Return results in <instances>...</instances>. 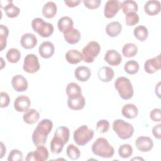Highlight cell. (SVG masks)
Wrapping results in <instances>:
<instances>
[{"mask_svg": "<svg viewBox=\"0 0 161 161\" xmlns=\"http://www.w3.org/2000/svg\"><path fill=\"white\" fill-rule=\"evenodd\" d=\"M52 128L53 123L50 119H43L38 123L32 134V141L36 147L45 144L47 136Z\"/></svg>", "mask_w": 161, "mask_h": 161, "instance_id": "cell-1", "label": "cell"}, {"mask_svg": "<svg viewBox=\"0 0 161 161\" xmlns=\"http://www.w3.org/2000/svg\"><path fill=\"white\" fill-rule=\"evenodd\" d=\"M92 153L103 158H111L114 153V148L104 138H98L92 145Z\"/></svg>", "mask_w": 161, "mask_h": 161, "instance_id": "cell-2", "label": "cell"}, {"mask_svg": "<svg viewBox=\"0 0 161 161\" xmlns=\"http://www.w3.org/2000/svg\"><path fill=\"white\" fill-rule=\"evenodd\" d=\"M114 87L123 99H130L133 96L132 84L130 79L126 77H118L114 82Z\"/></svg>", "mask_w": 161, "mask_h": 161, "instance_id": "cell-3", "label": "cell"}, {"mask_svg": "<svg viewBox=\"0 0 161 161\" xmlns=\"http://www.w3.org/2000/svg\"><path fill=\"white\" fill-rule=\"evenodd\" d=\"M113 129L118 137L122 140L129 139L134 133V128L132 125L121 119L114 121Z\"/></svg>", "mask_w": 161, "mask_h": 161, "instance_id": "cell-4", "label": "cell"}, {"mask_svg": "<svg viewBox=\"0 0 161 161\" xmlns=\"http://www.w3.org/2000/svg\"><path fill=\"white\" fill-rule=\"evenodd\" d=\"M94 132L87 125H83L75 130L73 134L74 142L80 146H84L94 137Z\"/></svg>", "mask_w": 161, "mask_h": 161, "instance_id": "cell-5", "label": "cell"}, {"mask_svg": "<svg viewBox=\"0 0 161 161\" xmlns=\"http://www.w3.org/2000/svg\"><path fill=\"white\" fill-rule=\"evenodd\" d=\"M33 30L43 38L51 36L53 33V26L51 23L45 22L42 18H36L31 21Z\"/></svg>", "mask_w": 161, "mask_h": 161, "instance_id": "cell-6", "label": "cell"}, {"mask_svg": "<svg viewBox=\"0 0 161 161\" xmlns=\"http://www.w3.org/2000/svg\"><path fill=\"white\" fill-rule=\"evenodd\" d=\"M101 50V47L98 42L91 41L84 47L82 51L83 60L85 62L92 63L95 58L99 55Z\"/></svg>", "mask_w": 161, "mask_h": 161, "instance_id": "cell-7", "label": "cell"}, {"mask_svg": "<svg viewBox=\"0 0 161 161\" xmlns=\"http://www.w3.org/2000/svg\"><path fill=\"white\" fill-rule=\"evenodd\" d=\"M40 65L36 55L30 53L25 57L23 69L25 72L29 74H33L36 72L40 69Z\"/></svg>", "mask_w": 161, "mask_h": 161, "instance_id": "cell-8", "label": "cell"}, {"mask_svg": "<svg viewBox=\"0 0 161 161\" xmlns=\"http://www.w3.org/2000/svg\"><path fill=\"white\" fill-rule=\"evenodd\" d=\"M48 158V152L44 145L36 147V148L33 152H29L25 160L26 161H45Z\"/></svg>", "mask_w": 161, "mask_h": 161, "instance_id": "cell-9", "label": "cell"}, {"mask_svg": "<svg viewBox=\"0 0 161 161\" xmlns=\"http://www.w3.org/2000/svg\"><path fill=\"white\" fill-rule=\"evenodd\" d=\"M121 8V3L116 0H109L104 6V16L107 18H113Z\"/></svg>", "mask_w": 161, "mask_h": 161, "instance_id": "cell-10", "label": "cell"}, {"mask_svg": "<svg viewBox=\"0 0 161 161\" xmlns=\"http://www.w3.org/2000/svg\"><path fill=\"white\" fill-rule=\"evenodd\" d=\"M135 146L140 152H147L152 149L153 142L150 137L141 136L136 138L135 141Z\"/></svg>", "mask_w": 161, "mask_h": 161, "instance_id": "cell-11", "label": "cell"}, {"mask_svg": "<svg viewBox=\"0 0 161 161\" xmlns=\"http://www.w3.org/2000/svg\"><path fill=\"white\" fill-rule=\"evenodd\" d=\"M31 101L28 97L21 95L17 97L14 101V108L18 112H26L29 109Z\"/></svg>", "mask_w": 161, "mask_h": 161, "instance_id": "cell-12", "label": "cell"}, {"mask_svg": "<svg viewBox=\"0 0 161 161\" xmlns=\"http://www.w3.org/2000/svg\"><path fill=\"white\" fill-rule=\"evenodd\" d=\"M161 68L160 55L148 59L144 64V69L148 74H153Z\"/></svg>", "mask_w": 161, "mask_h": 161, "instance_id": "cell-13", "label": "cell"}, {"mask_svg": "<svg viewBox=\"0 0 161 161\" xmlns=\"http://www.w3.org/2000/svg\"><path fill=\"white\" fill-rule=\"evenodd\" d=\"M104 60L111 66H117L122 61V57L120 53L114 49L109 50L104 55Z\"/></svg>", "mask_w": 161, "mask_h": 161, "instance_id": "cell-14", "label": "cell"}, {"mask_svg": "<svg viewBox=\"0 0 161 161\" xmlns=\"http://www.w3.org/2000/svg\"><path fill=\"white\" fill-rule=\"evenodd\" d=\"M11 85L16 91L23 92L28 88V81L23 75H16L12 78Z\"/></svg>", "mask_w": 161, "mask_h": 161, "instance_id": "cell-15", "label": "cell"}, {"mask_svg": "<svg viewBox=\"0 0 161 161\" xmlns=\"http://www.w3.org/2000/svg\"><path fill=\"white\" fill-rule=\"evenodd\" d=\"M20 43L23 48L25 49H31L34 48L37 43L36 36L31 33H26L22 35Z\"/></svg>", "mask_w": 161, "mask_h": 161, "instance_id": "cell-16", "label": "cell"}, {"mask_svg": "<svg viewBox=\"0 0 161 161\" xmlns=\"http://www.w3.org/2000/svg\"><path fill=\"white\" fill-rule=\"evenodd\" d=\"M38 51L40 56L44 58L51 57L55 52L53 44L48 41L43 42L39 47Z\"/></svg>", "mask_w": 161, "mask_h": 161, "instance_id": "cell-17", "label": "cell"}, {"mask_svg": "<svg viewBox=\"0 0 161 161\" xmlns=\"http://www.w3.org/2000/svg\"><path fill=\"white\" fill-rule=\"evenodd\" d=\"M97 76L99 79L102 82H108L113 79L114 72L112 68L108 66H104L98 70Z\"/></svg>", "mask_w": 161, "mask_h": 161, "instance_id": "cell-18", "label": "cell"}, {"mask_svg": "<svg viewBox=\"0 0 161 161\" xmlns=\"http://www.w3.org/2000/svg\"><path fill=\"white\" fill-rule=\"evenodd\" d=\"M160 1L156 0L148 1L144 6L145 12L150 16L157 14L160 11Z\"/></svg>", "mask_w": 161, "mask_h": 161, "instance_id": "cell-19", "label": "cell"}, {"mask_svg": "<svg viewBox=\"0 0 161 161\" xmlns=\"http://www.w3.org/2000/svg\"><path fill=\"white\" fill-rule=\"evenodd\" d=\"M65 40L69 44H75L78 43L80 39V33L77 29L71 28L64 33Z\"/></svg>", "mask_w": 161, "mask_h": 161, "instance_id": "cell-20", "label": "cell"}, {"mask_svg": "<svg viewBox=\"0 0 161 161\" xmlns=\"http://www.w3.org/2000/svg\"><path fill=\"white\" fill-rule=\"evenodd\" d=\"M86 104L84 97L81 94L80 96L74 98H68L67 106L72 110H80L84 108Z\"/></svg>", "mask_w": 161, "mask_h": 161, "instance_id": "cell-21", "label": "cell"}, {"mask_svg": "<svg viewBox=\"0 0 161 161\" xmlns=\"http://www.w3.org/2000/svg\"><path fill=\"white\" fill-rule=\"evenodd\" d=\"M75 78L80 82H86L91 75L90 69L86 66L77 67L74 72Z\"/></svg>", "mask_w": 161, "mask_h": 161, "instance_id": "cell-22", "label": "cell"}, {"mask_svg": "<svg viewBox=\"0 0 161 161\" xmlns=\"http://www.w3.org/2000/svg\"><path fill=\"white\" fill-rule=\"evenodd\" d=\"M138 113L137 107L133 104H127L123 106L121 109L122 115L128 119H133L136 118Z\"/></svg>", "mask_w": 161, "mask_h": 161, "instance_id": "cell-23", "label": "cell"}, {"mask_svg": "<svg viewBox=\"0 0 161 161\" xmlns=\"http://www.w3.org/2000/svg\"><path fill=\"white\" fill-rule=\"evenodd\" d=\"M122 30V25L118 21L109 23L106 27V32L110 37H116L119 35Z\"/></svg>", "mask_w": 161, "mask_h": 161, "instance_id": "cell-24", "label": "cell"}, {"mask_svg": "<svg viewBox=\"0 0 161 161\" xmlns=\"http://www.w3.org/2000/svg\"><path fill=\"white\" fill-rule=\"evenodd\" d=\"M65 59L70 64H77L83 59L82 54L77 50H70L65 53Z\"/></svg>", "mask_w": 161, "mask_h": 161, "instance_id": "cell-25", "label": "cell"}, {"mask_svg": "<svg viewBox=\"0 0 161 161\" xmlns=\"http://www.w3.org/2000/svg\"><path fill=\"white\" fill-rule=\"evenodd\" d=\"M57 13V5L53 1H48L42 8V14L46 18H52Z\"/></svg>", "mask_w": 161, "mask_h": 161, "instance_id": "cell-26", "label": "cell"}, {"mask_svg": "<svg viewBox=\"0 0 161 161\" xmlns=\"http://www.w3.org/2000/svg\"><path fill=\"white\" fill-rule=\"evenodd\" d=\"M40 118L39 113L35 109H30L23 116V121L28 124L33 125L36 123Z\"/></svg>", "mask_w": 161, "mask_h": 161, "instance_id": "cell-27", "label": "cell"}, {"mask_svg": "<svg viewBox=\"0 0 161 161\" xmlns=\"http://www.w3.org/2000/svg\"><path fill=\"white\" fill-rule=\"evenodd\" d=\"M66 94L68 98H74L82 94L81 87L75 82H70L66 87Z\"/></svg>", "mask_w": 161, "mask_h": 161, "instance_id": "cell-28", "label": "cell"}, {"mask_svg": "<svg viewBox=\"0 0 161 161\" xmlns=\"http://www.w3.org/2000/svg\"><path fill=\"white\" fill-rule=\"evenodd\" d=\"M65 142L60 138L53 136V138L50 142V150L53 154L60 153L64 148Z\"/></svg>", "mask_w": 161, "mask_h": 161, "instance_id": "cell-29", "label": "cell"}, {"mask_svg": "<svg viewBox=\"0 0 161 161\" xmlns=\"http://www.w3.org/2000/svg\"><path fill=\"white\" fill-rule=\"evenodd\" d=\"M57 26L59 31L64 33L66 31L73 28L74 22L70 17L63 16L59 19Z\"/></svg>", "mask_w": 161, "mask_h": 161, "instance_id": "cell-30", "label": "cell"}, {"mask_svg": "<svg viewBox=\"0 0 161 161\" xmlns=\"http://www.w3.org/2000/svg\"><path fill=\"white\" fill-rule=\"evenodd\" d=\"M121 8L123 9V12L126 15L130 13H136L138 11L137 3L132 0L124 1L121 3Z\"/></svg>", "mask_w": 161, "mask_h": 161, "instance_id": "cell-31", "label": "cell"}, {"mask_svg": "<svg viewBox=\"0 0 161 161\" xmlns=\"http://www.w3.org/2000/svg\"><path fill=\"white\" fill-rule=\"evenodd\" d=\"M6 13V14L9 18H16L20 13V9L18 7L13 4L12 1H8L7 4L3 8Z\"/></svg>", "mask_w": 161, "mask_h": 161, "instance_id": "cell-32", "label": "cell"}, {"mask_svg": "<svg viewBox=\"0 0 161 161\" xmlns=\"http://www.w3.org/2000/svg\"><path fill=\"white\" fill-rule=\"evenodd\" d=\"M138 52V47L133 43H128L122 48V53L123 55L128 58L133 57Z\"/></svg>", "mask_w": 161, "mask_h": 161, "instance_id": "cell-33", "label": "cell"}, {"mask_svg": "<svg viewBox=\"0 0 161 161\" xmlns=\"http://www.w3.org/2000/svg\"><path fill=\"white\" fill-rule=\"evenodd\" d=\"M135 37L140 42H144L148 37V31L147 28L142 25H139L135 28L133 31Z\"/></svg>", "mask_w": 161, "mask_h": 161, "instance_id": "cell-34", "label": "cell"}, {"mask_svg": "<svg viewBox=\"0 0 161 161\" xmlns=\"http://www.w3.org/2000/svg\"><path fill=\"white\" fill-rule=\"evenodd\" d=\"M69 135L70 131L67 127L59 126L56 129L53 136L61 138L65 142V143H67L69 139Z\"/></svg>", "mask_w": 161, "mask_h": 161, "instance_id": "cell-35", "label": "cell"}, {"mask_svg": "<svg viewBox=\"0 0 161 161\" xmlns=\"http://www.w3.org/2000/svg\"><path fill=\"white\" fill-rule=\"evenodd\" d=\"M6 57L8 62L14 64L19 60L21 58V53L17 48H12L8 50Z\"/></svg>", "mask_w": 161, "mask_h": 161, "instance_id": "cell-36", "label": "cell"}, {"mask_svg": "<svg viewBox=\"0 0 161 161\" xmlns=\"http://www.w3.org/2000/svg\"><path fill=\"white\" fill-rule=\"evenodd\" d=\"M9 30L7 26L1 25L0 26V50L2 51L6 48L7 44V38L8 36Z\"/></svg>", "mask_w": 161, "mask_h": 161, "instance_id": "cell-37", "label": "cell"}, {"mask_svg": "<svg viewBox=\"0 0 161 161\" xmlns=\"http://www.w3.org/2000/svg\"><path fill=\"white\" fill-rule=\"evenodd\" d=\"M124 70L126 73L130 75L135 74L139 70V64L134 60H129L125 64Z\"/></svg>", "mask_w": 161, "mask_h": 161, "instance_id": "cell-38", "label": "cell"}, {"mask_svg": "<svg viewBox=\"0 0 161 161\" xmlns=\"http://www.w3.org/2000/svg\"><path fill=\"white\" fill-rule=\"evenodd\" d=\"M66 153L67 157L73 160H77L80 155L79 149L73 144H70L67 146L66 149Z\"/></svg>", "mask_w": 161, "mask_h": 161, "instance_id": "cell-39", "label": "cell"}, {"mask_svg": "<svg viewBox=\"0 0 161 161\" xmlns=\"http://www.w3.org/2000/svg\"><path fill=\"white\" fill-rule=\"evenodd\" d=\"M133 153V148L129 144L125 143L121 145L118 148V154L119 157L123 158L130 157Z\"/></svg>", "mask_w": 161, "mask_h": 161, "instance_id": "cell-40", "label": "cell"}, {"mask_svg": "<svg viewBox=\"0 0 161 161\" xmlns=\"http://www.w3.org/2000/svg\"><path fill=\"white\" fill-rule=\"evenodd\" d=\"M139 21V16L136 13H130L126 15L125 23L127 26H134Z\"/></svg>", "mask_w": 161, "mask_h": 161, "instance_id": "cell-41", "label": "cell"}, {"mask_svg": "<svg viewBox=\"0 0 161 161\" xmlns=\"http://www.w3.org/2000/svg\"><path fill=\"white\" fill-rule=\"evenodd\" d=\"M109 123L106 119H101L97 122L96 130L100 133H104L108 131L109 129Z\"/></svg>", "mask_w": 161, "mask_h": 161, "instance_id": "cell-42", "label": "cell"}, {"mask_svg": "<svg viewBox=\"0 0 161 161\" xmlns=\"http://www.w3.org/2000/svg\"><path fill=\"white\" fill-rule=\"evenodd\" d=\"M23 159V153L17 149L12 150L8 155V161H22Z\"/></svg>", "mask_w": 161, "mask_h": 161, "instance_id": "cell-43", "label": "cell"}, {"mask_svg": "<svg viewBox=\"0 0 161 161\" xmlns=\"http://www.w3.org/2000/svg\"><path fill=\"white\" fill-rule=\"evenodd\" d=\"M83 3L84 4V6L88 9H94L99 7L101 3V1L100 0H91V1L84 0L83 1Z\"/></svg>", "mask_w": 161, "mask_h": 161, "instance_id": "cell-44", "label": "cell"}, {"mask_svg": "<svg viewBox=\"0 0 161 161\" xmlns=\"http://www.w3.org/2000/svg\"><path fill=\"white\" fill-rule=\"evenodd\" d=\"M161 109L160 108H155L153 109L152 111L150 113V119L155 121V122H158L161 120Z\"/></svg>", "mask_w": 161, "mask_h": 161, "instance_id": "cell-45", "label": "cell"}, {"mask_svg": "<svg viewBox=\"0 0 161 161\" xmlns=\"http://www.w3.org/2000/svg\"><path fill=\"white\" fill-rule=\"evenodd\" d=\"M0 97H1V108H6L7 107L10 102V98L9 95L4 92H1L0 93Z\"/></svg>", "mask_w": 161, "mask_h": 161, "instance_id": "cell-46", "label": "cell"}, {"mask_svg": "<svg viewBox=\"0 0 161 161\" xmlns=\"http://www.w3.org/2000/svg\"><path fill=\"white\" fill-rule=\"evenodd\" d=\"M161 124H158L155 126L152 129V133L155 138L157 139L160 140L161 138Z\"/></svg>", "mask_w": 161, "mask_h": 161, "instance_id": "cell-47", "label": "cell"}, {"mask_svg": "<svg viewBox=\"0 0 161 161\" xmlns=\"http://www.w3.org/2000/svg\"><path fill=\"white\" fill-rule=\"evenodd\" d=\"M65 4L70 8H73L78 6V4L80 3V0H65Z\"/></svg>", "mask_w": 161, "mask_h": 161, "instance_id": "cell-48", "label": "cell"}, {"mask_svg": "<svg viewBox=\"0 0 161 161\" xmlns=\"http://www.w3.org/2000/svg\"><path fill=\"white\" fill-rule=\"evenodd\" d=\"M6 153V147L3 142H1V156L0 158H3L4 155Z\"/></svg>", "mask_w": 161, "mask_h": 161, "instance_id": "cell-49", "label": "cell"}, {"mask_svg": "<svg viewBox=\"0 0 161 161\" xmlns=\"http://www.w3.org/2000/svg\"><path fill=\"white\" fill-rule=\"evenodd\" d=\"M1 69H2L3 67H4V66L5 65V64H4V60H3V58H2V57H1Z\"/></svg>", "mask_w": 161, "mask_h": 161, "instance_id": "cell-50", "label": "cell"}, {"mask_svg": "<svg viewBox=\"0 0 161 161\" xmlns=\"http://www.w3.org/2000/svg\"><path fill=\"white\" fill-rule=\"evenodd\" d=\"M137 159H140V160H143V158H139V157H137V158H132V160H137Z\"/></svg>", "mask_w": 161, "mask_h": 161, "instance_id": "cell-51", "label": "cell"}]
</instances>
